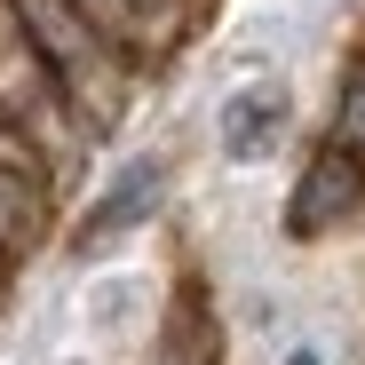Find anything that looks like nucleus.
<instances>
[{"label":"nucleus","instance_id":"f257e3e1","mask_svg":"<svg viewBox=\"0 0 365 365\" xmlns=\"http://www.w3.org/2000/svg\"><path fill=\"white\" fill-rule=\"evenodd\" d=\"M16 16L32 24V40L48 48V64H56V80H64L80 103H96V111H111V88H103V40L72 16V0H16Z\"/></svg>","mask_w":365,"mask_h":365},{"label":"nucleus","instance_id":"f03ea898","mask_svg":"<svg viewBox=\"0 0 365 365\" xmlns=\"http://www.w3.org/2000/svg\"><path fill=\"white\" fill-rule=\"evenodd\" d=\"M286 128H294V103H286V88L255 80V88L222 96V119H215V143H222V159H230V167H262V159H278Z\"/></svg>","mask_w":365,"mask_h":365},{"label":"nucleus","instance_id":"7ed1b4c3","mask_svg":"<svg viewBox=\"0 0 365 365\" xmlns=\"http://www.w3.org/2000/svg\"><path fill=\"white\" fill-rule=\"evenodd\" d=\"M159 191H167V159H128V167L103 182V199L88 207V222H80V255H103L111 238H128L135 222H151V215H159Z\"/></svg>","mask_w":365,"mask_h":365},{"label":"nucleus","instance_id":"20e7f679","mask_svg":"<svg viewBox=\"0 0 365 365\" xmlns=\"http://www.w3.org/2000/svg\"><path fill=\"white\" fill-rule=\"evenodd\" d=\"M357 199H365V167L349 151H318L310 175H302V191H294V207H286V230L294 238H326L334 222L357 215Z\"/></svg>","mask_w":365,"mask_h":365},{"label":"nucleus","instance_id":"39448f33","mask_svg":"<svg viewBox=\"0 0 365 365\" xmlns=\"http://www.w3.org/2000/svg\"><path fill=\"white\" fill-rule=\"evenodd\" d=\"M72 16H80L103 48H119V56H135V48H151V40H159V24H151L143 0H72Z\"/></svg>","mask_w":365,"mask_h":365},{"label":"nucleus","instance_id":"423d86ee","mask_svg":"<svg viewBox=\"0 0 365 365\" xmlns=\"http://www.w3.org/2000/svg\"><path fill=\"white\" fill-rule=\"evenodd\" d=\"M341 135L365 151V72H357V80H349V96H341Z\"/></svg>","mask_w":365,"mask_h":365},{"label":"nucleus","instance_id":"0eeeda50","mask_svg":"<svg viewBox=\"0 0 365 365\" xmlns=\"http://www.w3.org/2000/svg\"><path fill=\"white\" fill-rule=\"evenodd\" d=\"M286 365H326V357H318V349H294V357H286Z\"/></svg>","mask_w":365,"mask_h":365}]
</instances>
